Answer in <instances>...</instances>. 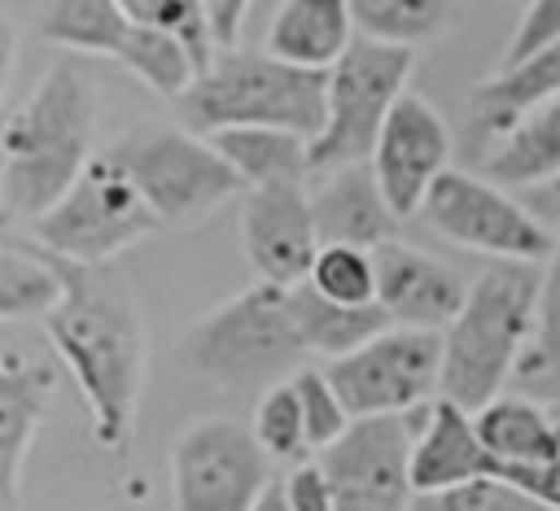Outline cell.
I'll return each mask as SVG.
<instances>
[{
    "label": "cell",
    "mask_w": 560,
    "mask_h": 511,
    "mask_svg": "<svg viewBox=\"0 0 560 511\" xmlns=\"http://www.w3.org/2000/svg\"><path fill=\"white\" fill-rule=\"evenodd\" d=\"M66 293L57 310L44 319L48 345L74 376L88 415H92V437L101 450L122 454L140 389H144V319L136 306V293L127 275L105 262V266H79V262H57Z\"/></svg>",
    "instance_id": "6da1fadb"
},
{
    "label": "cell",
    "mask_w": 560,
    "mask_h": 511,
    "mask_svg": "<svg viewBox=\"0 0 560 511\" xmlns=\"http://www.w3.org/2000/svg\"><path fill=\"white\" fill-rule=\"evenodd\" d=\"M96 83L79 57H57L0 127V218L35 223L92 162Z\"/></svg>",
    "instance_id": "7a4b0ae2"
},
{
    "label": "cell",
    "mask_w": 560,
    "mask_h": 511,
    "mask_svg": "<svg viewBox=\"0 0 560 511\" xmlns=\"http://www.w3.org/2000/svg\"><path fill=\"white\" fill-rule=\"evenodd\" d=\"M542 266L494 262L486 266L442 332V397L468 406L472 415L512 389V371L534 332Z\"/></svg>",
    "instance_id": "3957f363"
},
{
    "label": "cell",
    "mask_w": 560,
    "mask_h": 511,
    "mask_svg": "<svg viewBox=\"0 0 560 511\" xmlns=\"http://www.w3.org/2000/svg\"><path fill=\"white\" fill-rule=\"evenodd\" d=\"M175 105L184 127L197 135L228 127H280L315 140L328 114V70L280 61L267 48H219Z\"/></svg>",
    "instance_id": "277c9868"
},
{
    "label": "cell",
    "mask_w": 560,
    "mask_h": 511,
    "mask_svg": "<svg viewBox=\"0 0 560 511\" xmlns=\"http://www.w3.org/2000/svg\"><path fill=\"white\" fill-rule=\"evenodd\" d=\"M184 363L223 389H271L311 358L289 310V288L254 284L197 319L179 345Z\"/></svg>",
    "instance_id": "5b68a950"
},
{
    "label": "cell",
    "mask_w": 560,
    "mask_h": 511,
    "mask_svg": "<svg viewBox=\"0 0 560 511\" xmlns=\"http://www.w3.org/2000/svg\"><path fill=\"white\" fill-rule=\"evenodd\" d=\"M109 157L131 175L162 227H188L245 188L206 135L171 122L131 127L122 140H114Z\"/></svg>",
    "instance_id": "8992f818"
},
{
    "label": "cell",
    "mask_w": 560,
    "mask_h": 511,
    "mask_svg": "<svg viewBox=\"0 0 560 511\" xmlns=\"http://www.w3.org/2000/svg\"><path fill=\"white\" fill-rule=\"evenodd\" d=\"M158 227V214L109 153L92 157L70 192L31 223L39 253L79 266H105Z\"/></svg>",
    "instance_id": "52a82bcc"
},
{
    "label": "cell",
    "mask_w": 560,
    "mask_h": 511,
    "mask_svg": "<svg viewBox=\"0 0 560 511\" xmlns=\"http://www.w3.org/2000/svg\"><path fill=\"white\" fill-rule=\"evenodd\" d=\"M416 52L389 48L376 39H354L346 57L328 70V114L324 131L311 140V170L328 175L354 162H368L376 148V135L394 105L407 92Z\"/></svg>",
    "instance_id": "ba28073f"
},
{
    "label": "cell",
    "mask_w": 560,
    "mask_h": 511,
    "mask_svg": "<svg viewBox=\"0 0 560 511\" xmlns=\"http://www.w3.org/2000/svg\"><path fill=\"white\" fill-rule=\"evenodd\" d=\"M39 39L61 52L109 57L166 100H179L197 79V61L188 57V48L162 31L131 22L118 0H44Z\"/></svg>",
    "instance_id": "9c48e42d"
},
{
    "label": "cell",
    "mask_w": 560,
    "mask_h": 511,
    "mask_svg": "<svg viewBox=\"0 0 560 511\" xmlns=\"http://www.w3.org/2000/svg\"><path fill=\"white\" fill-rule=\"evenodd\" d=\"M420 214L451 245L486 253L494 262L538 266L556 249V231L551 223L534 214V205L508 197V188H499L494 179L468 175V170H446L424 197Z\"/></svg>",
    "instance_id": "30bf717a"
},
{
    "label": "cell",
    "mask_w": 560,
    "mask_h": 511,
    "mask_svg": "<svg viewBox=\"0 0 560 511\" xmlns=\"http://www.w3.org/2000/svg\"><path fill=\"white\" fill-rule=\"evenodd\" d=\"M324 371L350 419L416 415L433 402V393H442V332L389 323L381 336L346 358H332Z\"/></svg>",
    "instance_id": "8fae6325"
},
{
    "label": "cell",
    "mask_w": 560,
    "mask_h": 511,
    "mask_svg": "<svg viewBox=\"0 0 560 511\" xmlns=\"http://www.w3.org/2000/svg\"><path fill=\"white\" fill-rule=\"evenodd\" d=\"M271 485L267 450L236 419H197L171 441L175 511H258Z\"/></svg>",
    "instance_id": "7c38bea8"
},
{
    "label": "cell",
    "mask_w": 560,
    "mask_h": 511,
    "mask_svg": "<svg viewBox=\"0 0 560 511\" xmlns=\"http://www.w3.org/2000/svg\"><path fill=\"white\" fill-rule=\"evenodd\" d=\"M416 415L354 419L328 450L315 454V463L332 485L337 511H411Z\"/></svg>",
    "instance_id": "4fadbf2b"
},
{
    "label": "cell",
    "mask_w": 560,
    "mask_h": 511,
    "mask_svg": "<svg viewBox=\"0 0 560 511\" xmlns=\"http://www.w3.org/2000/svg\"><path fill=\"white\" fill-rule=\"evenodd\" d=\"M368 162L376 170V183L389 210L398 218H411L424 210V197L433 192V183L451 170V127L424 96L402 92Z\"/></svg>",
    "instance_id": "5bb4252c"
},
{
    "label": "cell",
    "mask_w": 560,
    "mask_h": 511,
    "mask_svg": "<svg viewBox=\"0 0 560 511\" xmlns=\"http://www.w3.org/2000/svg\"><path fill=\"white\" fill-rule=\"evenodd\" d=\"M241 249L258 275V284L298 288L306 284L319 231L306 188H249L241 205Z\"/></svg>",
    "instance_id": "9a60e30c"
},
{
    "label": "cell",
    "mask_w": 560,
    "mask_h": 511,
    "mask_svg": "<svg viewBox=\"0 0 560 511\" xmlns=\"http://www.w3.org/2000/svg\"><path fill=\"white\" fill-rule=\"evenodd\" d=\"M372 258H376V306L389 314V323L424 328V332L451 328V319L468 297V284L459 280L455 266L402 240L372 249Z\"/></svg>",
    "instance_id": "2e32d148"
},
{
    "label": "cell",
    "mask_w": 560,
    "mask_h": 511,
    "mask_svg": "<svg viewBox=\"0 0 560 511\" xmlns=\"http://www.w3.org/2000/svg\"><path fill=\"white\" fill-rule=\"evenodd\" d=\"M494 476V459L481 445L477 415L451 397H433L420 411L416 445H411V485L416 494H442L468 480Z\"/></svg>",
    "instance_id": "e0dca14e"
},
{
    "label": "cell",
    "mask_w": 560,
    "mask_h": 511,
    "mask_svg": "<svg viewBox=\"0 0 560 511\" xmlns=\"http://www.w3.org/2000/svg\"><path fill=\"white\" fill-rule=\"evenodd\" d=\"M486 179L499 188H534V214L560 210V96L529 109L486 148Z\"/></svg>",
    "instance_id": "ac0fdd59"
},
{
    "label": "cell",
    "mask_w": 560,
    "mask_h": 511,
    "mask_svg": "<svg viewBox=\"0 0 560 511\" xmlns=\"http://www.w3.org/2000/svg\"><path fill=\"white\" fill-rule=\"evenodd\" d=\"M315 231L319 245H354V249H381L398 240V214L389 210L372 162H354L341 170H328L324 183L311 192Z\"/></svg>",
    "instance_id": "d6986e66"
},
{
    "label": "cell",
    "mask_w": 560,
    "mask_h": 511,
    "mask_svg": "<svg viewBox=\"0 0 560 511\" xmlns=\"http://www.w3.org/2000/svg\"><path fill=\"white\" fill-rule=\"evenodd\" d=\"M57 393V371L18 349H0V507H13L22 494L26 450L48 415Z\"/></svg>",
    "instance_id": "ffe728a7"
},
{
    "label": "cell",
    "mask_w": 560,
    "mask_h": 511,
    "mask_svg": "<svg viewBox=\"0 0 560 511\" xmlns=\"http://www.w3.org/2000/svg\"><path fill=\"white\" fill-rule=\"evenodd\" d=\"M359 39L350 0H284L267 26V52L306 70H332Z\"/></svg>",
    "instance_id": "44dd1931"
},
{
    "label": "cell",
    "mask_w": 560,
    "mask_h": 511,
    "mask_svg": "<svg viewBox=\"0 0 560 511\" xmlns=\"http://www.w3.org/2000/svg\"><path fill=\"white\" fill-rule=\"evenodd\" d=\"M481 445L494 459V476L512 467H542L560 459V428L551 406L525 397V393H499L477 411Z\"/></svg>",
    "instance_id": "7402d4cb"
},
{
    "label": "cell",
    "mask_w": 560,
    "mask_h": 511,
    "mask_svg": "<svg viewBox=\"0 0 560 511\" xmlns=\"http://www.w3.org/2000/svg\"><path fill=\"white\" fill-rule=\"evenodd\" d=\"M223 162L241 175L245 192L249 188H306L311 170V140L298 131L280 127H228L206 135Z\"/></svg>",
    "instance_id": "603a6c76"
},
{
    "label": "cell",
    "mask_w": 560,
    "mask_h": 511,
    "mask_svg": "<svg viewBox=\"0 0 560 511\" xmlns=\"http://www.w3.org/2000/svg\"><path fill=\"white\" fill-rule=\"evenodd\" d=\"M551 96H560V39L547 44V48H538L529 61H521L512 70H494L486 83H477L472 96H468V114L477 118V127L494 144L529 109H538Z\"/></svg>",
    "instance_id": "cb8c5ba5"
},
{
    "label": "cell",
    "mask_w": 560,
    "mask_h": 511,
    "mask_svg": "<svg viewBox=\"0 0 560 511\" xmlns=\"http://www.w3.org/2000/svg\"><path fill=\"white\" fill-rule=\"evenodd\" d=\"M289 310H293L306 354H319L328 363L354 354L359 345H368L372 336L389 328V314L381 306H341V301L319 297L311 284L289 288Z\"/></svg>",
    "instance_id": "d4e9b609"
},
{
    "label": "cell",
    "mask_w": 560,
    "mask_h": 511,
    "mask_svg": "<svg viewBox=\"0 0 560 511\" xmlns=\"http://www.w3.org/2000/svg\"><path fill=\"white\" fill-rule=\"evenodd\" d=\"M512 393H525L542 406H560V227H556V249L538 275L534 332L512 371Z\"/></svg>",
    "instance_id": "484cf974"
},
{
    "label": "cell",
    "mask_w": 560,
    "mask_h": 511,
    "mask_svg": "<svg viewBox=\"0 0 560 511\" xmlns=\"http://www.w3.org/2000/svg\"><path fill=\"white\" fill-rule=\"evenodd\" d=\"M350 13L363 39L416 52L455 26L459 0H350Z\"/></svg>",
    "instance_id": "4316f807"
},
{
    "label": "cell",
    "mask_w": 560,
    "mask_h": 511,
    "mask_svg": "<svg viewBox=\"0 0 560 511\" xmlns=\"http://www.w3.org/2000/svg\"><path fill=\"white\" fill-rule=\"evenodd\" d=\"M66 293L61 266L48 253L0 249V323L9 319H48Z\"/></svg>",
    "instance_id": "83f0119b"
},
{
    "label": "cell",
    "mask_w": 560,
    "mask_h": 511,
    "mask_svg": "<svg viewBox=\"0 0 560 511\" xmlns=\"http://www.w3.org/2000/svg\"><path fill=\"white\" fill-rule=\"evenodd\" d=\"M118 9L149 26V31H162L171 39H179L188 48V57L197 61V74L214 61L219 44H214V31H210V9L206 0H118Z\"/></svg>",
    "instance_id": "f1b7e54d"
},
{
    "label": "cell",
    "mask_w": 560,
    "mask_h": 511,
    "mask_svg": "<svg viewBox=\"0 0 560 511\" xmlns=\"http://www.w3.org/2000/svg\"><path fill=\"white\" fill-rule=\"evenodd\" d=\"M306 284L341 306H376V258L354 245H319Z\"/></svg>",
    "instance_id": "f546056e"
},
{
    "label": "cell",
    "mask_w": 560,
    "mask_h": 511,
    "mask_svg": "<svg viewBox=\"0 0 560 511\" xmlns=\"http://www.w3.org/2000/svg\"><path fill=\"white\" fill-rule=\"evenodd\" d=\"M254 437L267 450L271 463H298L311 441H306V415H302V397L293 389V380L262 389L258 406H254Z\"/></svg>",
    "instance_id": "4dcf8cb0"
},
{
    "label": "cell",
    "mask_w": 560,
    "mask_h": 511,
    "mask_svg": "<svg viewBox=\"0 0 560 511\" xmlns=\"http://www.w3.org/2000/svg\"><path fill=\"white\" fill-rule=\"evenodd\" d=\"M411 511H551V507L503 476H481L442 494H416Z\"/></svg>",
    "instance_id": "1f68e13d"
},
{
    "label": "cell",
    "mask_w": 560,
    "mask_h": 511,
    "mask_svg": "<svg viewBox=\"0 0 560 511\" xmlns=\"http://www.w3.org/2000/svg\"><path fill=\"white\" fill-rule=\"evenodd\" d=\"M293 389H298V397H302V415H306V441H311V450L319 454V450H328L354 419H350V411H346V402L337 397V389H332V380H328V371H315V367H302L298 376H293Z\"/></svg>",
    "instance_id": "d6a6232c"
},
{
    "label": "cell",
    "mask_w": 560,
    "mask_h": 511,
    "mask_svg": "<svg viewBox=\"0 0 560 511\" xmlns=\"http://www.w3.org/2000/svg\"><path fill=\"white\" fill-rule=\"evenodd\" d=\"M556 39H560V0H529L521 22H516V31H512V39H508V48H503L499 70H512V66L529 61L538 48H547Z\"/></svg>",
    "instance_id": "836d02e7"
},
{
    "label": "cell",
    "mask_w": 560,
    "mask_h": 511,
    "mask_svg": "<svg viewBox=\"0 0 560 511\" xmlns=\"http://www.w3.org/2000/svg\"><path fill=\"white\" fill-rule=\"evenodd\" d=\"M280 494L289 511H337L332 485L319 463H293V472L280 480Z\"/></svg>",
    "instance_id": "e575fe53"
},
{
    "label": "cell",
    "mask_w": 560,
    "mask_h": 511,
    "mask_svg": "<svg viewBox=\"0 0 560 511\" xmlns=\"http://www.w3.org/2000/svg\"><path fill=\"white\" fill-rule=\"evenodd\" d=\"M499 476L512 480V485H521L525 494H534L551 511H560V459H551L542 467H512V472H499Z\"/></svg>",
    "instance_id": "d590c367"
},
{
    "label": "cell",
    "mask_w": 560,
    "mask_h": 511,
    "mask_svg": "<svg viewBox=\"0 0 560 511\" xmlns=\"http://www.w3.org/2000/svg\"><path fill=\"white\" fill-rule=\"evenodd\" d=\"M249 4H254V0H206V9H210V31H214V44H219V48H236Z\"/></svg>",
    "instance_id": "8d00e7d4"
},
{
    "label": "cell",
    "mask_w": 560,
    "mask_h": 511,
    "mask_svg": "<svg viewBox=\"0 0 560 511\" xmlns=\"http://www.w3.org/2000/svg\"><path fill=\"white\" fill-rule=\"evenodd\" d=\"M13 52H18V31H13V22H9L4 13H0V96H4V87H9Z\"/></svg>",
    "instance_id": "74e56055"
},
{
    "label": "cell",
    "mask_w": 560,
    "mask_h": 511,
    "mask_svg": "<svg viewBox=\"0 0 560 511\" xmlns=\"http://www.w3.org/2000/svg\"><path fill=\"white\" fill-rule=\"evenodd\" d=\"M258 511H289V507H284V494H280V480L267 489V498L258 502Z\"/></svg>",
    "instance_id": "f35d334b"
},
{
    "label": "cell",
    "mask_w": 560,
    "mask_h": 511,
    "mask_svg": "<svg viewBox=\"0 0 560 511\" xmlns=\"http://www.w3.org/2000/svg\"><path fill=\"white\" fill-rule=\"evenodd\" d=\"M547 223H556V227H560V210H551V214H547Z\"/></svg>",
    "instance_id": "ab89813d"
},
{
    "label": "cell",
    "mask_w": 560,
    "mask_h": 511,
    "mask_svg": "<svg viewBox=\"0 0 560 511\" xmlns=\"http://www.w3.org/2000/svg\"><path fill=\"white\" fill-rule=\"evenodd\" d=\"M551 415H556V428H560V406H551Z\"/></svg>",
    "instance_id": "60d3db41"
}]
</instances>
